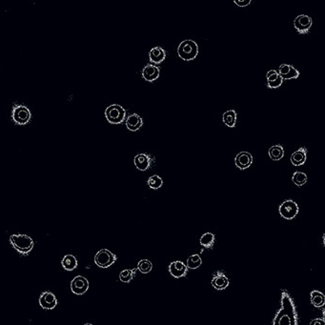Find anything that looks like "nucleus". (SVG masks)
I'll return each mask as SVG.
<instances>
[{
  "instance_id": "obj_7",
  "label": "nucleus",
  "mask_w": 325,
  "mask_h": 325,
  "mask_svg": "<svg viewBox=\"0 0 325 325\" xmlns=\"http://www.w3.org/2000/svg\"><path fill=\"white\" fill-rule=\"evenodd\" d=\"M117 257L111 251L107 249H101L95 256V263L100 268H108L116 261Z\"/></svg>"
},
{
  "instance_id": "obj_24",
  "label": "nucleus",
  "mask_w": 325,
  "mask_h": 325,
  "mask_svg": "<svg viewBox=\"0 0 325 325\" xmlns=\"http://www.w3.org/2000/svg\"><path fill=\"white\" fill-rule=\"evenodd\" d=\"M215 240H216V237L213 233L210 232H207L205 234L201 235L200 240H199V243L202 247H204L206 249H213L214 245H215Z\"/></svg>"
},
{
  "instance_id": "obj_3",
  "label": "nucleus",
  "mask_w": 325,
  "mask_h": 325,
  "mask_svg": "<svg viewBox=\"0 0 325 325\" xmlns=\"http://www.w3.org/2000/svg\"><path fill=\"white\" fill-rule=\"evenodd\" d=\"M179 56L185 61L195 60L198 54V46L197 42L192 39H185L178 48Z\"/></svg>"
},
{
  "instance_id": "obj_9",
  "label": "nucleus",
  "mask_w": 325,
  "mask_h": 325,
  "mask_svg": "<svg viewBox=\"0 0 325 325\" xmlns=\"http://www.w3.org/2000/svg\"><path fill=\"white\" fill-rule=\"evenodd\" d=\"M89 289V281L82 276H77L71 282L72 292L77 296H82Z\"/></svg>"
},
{
  "instance_id": "obj_32",
  "label": "nucleus",
  "mask_w": 325,
  "mask_h": 325,
  "mask_svg": "<svg viewBox=\"0 0 325 325\" xmlns=\"http://www.w3.org/2000/svg\"><path fill=\"white\" fill-rule=\"evenodd\" d=\"M325 319L324 318H316V319H313L310 322V325H324Z\"/></svg>"
},
{
  "instance_id": "obj_30",
  "label": "nucleus",
  "mask_w": 325,
  "mask_h": 325,
  "mask_svg": "<svg viewBox=\"0 0 325 325\" xmlns=\"http://www.w3.org/2000/svg\"><path fill=\"white\" fill-rule=\"evenodd\" d=\"M152 269H153V263L148 259H142L137 264V270L142 274H148L151 272Z\"/></svg>"
},
{
  "instance_id": "obj_10",
  "label": "nucleus",
  "mask_w": 325,
  "mask_h": 325,
  "mask_svg": "<svg viewBox=\"0 0 325 325\" xmlns=\"http://www.w3.org/2000/svg\"><path fill=\"white\" fill-rule=\"evenodd\" d=\"M312 18L309 15H298L294 20V27L299 34H307L312 27Z\"/></svg>"
},
{
  "instance_id": "obj_23",
  "label": "nucleus",
  "mask_w": 325,
  "mask_h": 325,
  "mask_svg": "<svg viewBox=\"0 0 325 325\" xmlns=\"http://www.w3.org/2000/svg\"><path fill=\"white\" fill-rule=\"evenodd\" d=\"M311 303L317 307V308H321L325 305V296L317 290L312 291L310 294Z\"/></svg>"
},
{
  "instance_id": "obj_28",
  "label": "nucleus",
  "mask_w": 325,
  "mask_h": 325,
  "mask_svg": "<svg viewBox=\"0 0 325 325\" xmlns=\"http://www.w3.org/2000/svg\"><path fill=\"white\" fill-rule=\"evenodd\" d=\"M147 184L151 189L158 190L161 188V186L163 185V181L158 174H154L148 179Z\"/></svg>"
},
{
  "instance_id": "obj_8",
  "label": "nucleus",
  "mask_w": 325,
  "mask_h": 325,
  "mask_svg": "<svg viewBox=\"0 0 325 325\" xmlns=\"http://www.w3.org/2000/svg\"><path fill=\"white\" fill-rule=\"evenodd\" d=\"M134 163L136 165V169L144 172L154 167L156 163V159L149 154H145V153L137 154L134 159Z\"/></svg>"
},
{
  "instance_id": "obj_29",
  "label": "nucleus",
  "mask_w": 325,
  "mask_h": 325,
  "mask_svg": "<svg viewBox=\"0 0 325 325\" xmlns=\"http://www.w3.org/2000/svg\"><path fill=\"white\" fill-rule=\"evenodd\" d=\"M292 182L295 183L297 186H303L307 182V175L303 172H295L292 175Z\"/></svg>"
},
{
  "instance_id": "obj_19",
  "label": "nucleus",
  "mask_w": 325,
  "mask_h": 325,
  "mask_svg": "<svg viewBox=\"0 0 325 325\" xmlns=\"http://www.w3.org/2000/svg\"><path fill=\"white\" fill-rule=\"evenodd\" d=\"M149 58L154 64H160L166 58V52L161 47H154L149 52Z\"/></svg>"
},
{
  "instance_id": "obj_18",
  "label": "nucleus",
  "mask_w": 325,
  "mask_h": 325,
  "mask_svg": "<svg viewBox=\"0 0 325 325\" xmlns=\"http://www.w3.org/2000/svg\"><path fill=\"white\" fill-rule=\"evenodd\" d=\"M266 78H267V86L271 89L279 88L282 85V82L284 80L282 76H280L278 71L276 70H270L266 75Z\"/></svg>"
},
{
  "instance_id": "obj_14",
  "label": "nucleus",
  "mask_w": 325,
  "mask_h": 325,
  "mask_svg": "<svg viewBox=\"0 0 325 325\" xmlns=\"http://www.w3.org/2000/svg\"><path fill=\"white\" fill-rule=\"evenodd\" d=\"M211 283H212L213 287L215 289L224 290L229 286L230 281L224 273L221 272V271H217L213 275Z\"/></svg>"
},
{
  "instance_id": "obj_5",
  "label": "nucleus",
  "mask_w": 325,
  "mask_h": 325,
  "mask_svg": "<svg viewBox=\"0 0 325 325\" xmlns=\"http://www.w3.org/2000/svg\"><path fill=\"white\" fill-rule=\"evenodd\" d=\"M105 117L111 124H121L126 119V110L119 104H112L107 107Z\"/></svg>"
},
{
  "instance_id": "obj_12",
  "label": "nucleus",
  "mask_w": 325,
  "mask_h": 325,
  "mask_svg": "<svg viewBox=\"0 0 325 325\" xmlns=\"http://www.w3.org/2000/svg\"><path fill=\"white\" fill-rule=\"evenodd\" d=\"M168 269H169V273L171 274V276L174 277V279L183 278L188 273L187 265L184 264L182 261H180V260L171 262Z\"/></svg>"
},
{
  "instance_id": "obj_11",
  "label": "nucleus",
  "mask_w": 325,
  "mask_h": 325,
  "mask_svg": "<svg viewBox=\"0 0 325 325\" xmlns=\"http://www.w3.org/2000/svg\"><path fill=\"white\" fill-rule=\"evenodd\" d=\"M39 305L44 310H52L57 305V299L52 292L45 291L39 297Z\"/></svg>"
},
{
  "instance_id": "obj_6",
  "label": "nucleus",
  "mask_w": 325,
  "mask_h": 325,
  "mask_svg": "<svg viewBox=\"0 0 325 325\" xmlns=\"http://www.w3.org/2000/svg\"><path fill=\"white\" fill-rule=\"evenodd\" d=\"M300 211L299 205L293 199H286L279 206V212L283 219L291 220L295 219Z\"/></svg>"
},
{
  "instance_id": "obj_25",
  "label": "nucleus",
  "mask_w": 325,
  "mask_h": 325,
  "mask_svg": "<svg viewBox=\"0 0 325 325\" xmlns=\"http://www.w3.org/2000/svg\"><path fill=\"white\" fill-rule=\"evenodd\" d=\"M268 154L270 159L275 161H278L284 157V149L281 145H275L269 149Z\"/></svg>"
},
{
  "instance_id": "obj_21",
  "label": "nucleus",
  "mask_w": 325,
  "mask_h": 325,
  "mask_svg": "<svg viewBox=\"0 0 325 325\" xmlns=\"http://www.w3.org/2000/svg\"><path fill=\"white\" fill-rule=\"evenodd\" d=\"M238 114L234 110H228L222 115V121L229 128H234L237 124Z\"/></svg>"
},
{
  "instance_id": "obj_1",
  "label": "nucleus",
  "mask_w": 325,
  "mask_h": 325,
  "mask_svg": "<svg viewBox=\"0 0 325 325\" xmlns=\"http://www.w3.org/2000/svg\"><path fill=\"white\" fill-rule=\"evenodd\" d=\"M273 325H298L299 318L295 303L286 290H281L280 309L273 319Z\"/></svg>"
},
{
  "instance_id": "obj_27",
  "label": "nucleus",
  "mask_w": 325,
  "mask_h": 325,
  "mask_svg": "<svg viewBox=\"0 0 325 325\" xmlns=\"http://www.w3.org/2000/svg\"><path fill=\"white\" fill-rule=\"evenodd\" d=\"M202 264V259L199 255H192L187 258V267L188 269H197Z\"/></svg>"
},
{
  "instance_id": "obj_15",
  "label": "nucleus",
  "mask_w": 325,
  "mask_h": 325,
  "mask_svg": "<svg viewBox=\"0 0 325 325\" xmlns=\"http://www.w3.org/2000/svg\"><path fill=\"white\" fill-rule=\"evenodd\" d=\"M141 75L146 81L152 82V81H155L159 78V75H160V69L154 64H148L142 69Z\"/></svg>"
},
{
  "instance_id": "obj_22",
  "label": "nucleus",
  "mask_w": 325,
  "mask_h": 325,
  "mask_svg": "<svg viewBox=\"0 0 325 325\" xmlns=\"http://www.w3.org/2000/svg\"><path fill=\"white\" fill-rule=\"evenodd\" d=\"M61 264L66 271H73L77 267V259L73 255H66L62 257Z\"/></svg>"
},
{
  "instance_id": "obj_17",
  "label": "nucleus",
  "mask_w": 325,
  "mask_h": 325,
  "mask_svg": "<svg viewBox=\"0 0 325 325\" xmlns=\"http://www.w3.org/2000/svg\"><path fill=\"white\" fill-rule=\"evenodd\" d=\"M278 73L283 79H297L300 76V72L289 64H281Z\"/></svg>"
},
{
  "instance_id": "obj_26",
  "label": "nucleus",
  "mask_w": 325,
  "mask_h": 325,
  "mask_svg": "<svg viewBox=\"0 0 325 325\" xmlns=\"http://www.w3.org/2000/svg\"><path fill=\"white\" fill-rule=\"evenodd\" d=\"M136 272H137V268H135V269H125L120 274V280L122 282L128 283L134 279V277L136 276Z\"/></svg>"
},
{
  "instance_id": "obj_20",
  "label": "nucleus",
  "mask_w": 325,
  "mask_h": 325,
  "mask_svg": "<svg viewBox=\"0 0 325 325\" xmlns=\"http://www.w3.org/2000/svg\"><path fill=\"white\" fill-rule=\"evenodd\" d=\"M307 159V150L304 147H301L299 150L292 154L291 156V163L294 166H301L305 163Z\"/></svg>"
},
{
  "instance_id": "obj_31",
  "label": "nucleus",
  "mask_w": 325,
  "mask_h": 325,
  "mask_svg": "<svg viewBox=\"0 0 325 325\" xmlns=\"http://www.w3.org/2000/svg\"><path fill=\"white\" fill-rule=\"evenodd\" d=\"M252 0H234V4L239 7H247L248 5H250Z\"/></svg>"
},
{
  "instance_id": "obj_4",
  "label": "nucleus",
  "mask_w": 325,
  "mask_h": 325,
  "mask_svg": "<svg viewBox=\"0 0 325 325\" xmlns=\"http://www.w3.org/2000/svg\"><path fill=\"white\" fill-rule=\"evenodd\" d=\"M12 120L16 125H26L32 120V113L29 108L22 104H15L12 109Z\"/></svg>"
},
{
  "instance_id": "obj_16",
  "label": "nucleus",
  "mask_w": 325,
  "mask_h": 325,
  "mask_svg": "<svg viewBox=\"0 0 325 325\" xmlns=\"http://www.w3.org/2000/svg\"><path fill=\"white\" fill-rule=\"evenodd\" d=\"M125 124L128 130L132 132H136L143 126V120L137 113H132L129 114L127 119H125Z\"/></svg>"
},
{
  "instance_id": "obj_13",
  "label": "nucleus",
  "mask_w": 325,
  "mask_h": 325,
  "mask_svg": "<svg viewBox=\"0 0 325 325\" xmlns=\"http://www.w3.org/2000/svg\"><path fill=\"white\" fill-rule=\"evenodd\" d=\"M235 166L241 170H245L249 168L253 163V156L249 152H241L237 155L234 159Z\"/></svg>"
},
{
  "instance_id": "obj_2",
  "label": "nucleus",
  "mask_w": 325,
  "mask_h": 325,
  "mask_svg": "<svg viewBox=\"0 0 325 325\" xmlns=\"http://www.w3.org/2000/svg\"><path fill=\"white\" fill-rule=\"evenodd\" d=\"M9 240L12 246L21 255H28L35 246L34 240L27 234H11Z\"/></svg>"
}]
</instances>
